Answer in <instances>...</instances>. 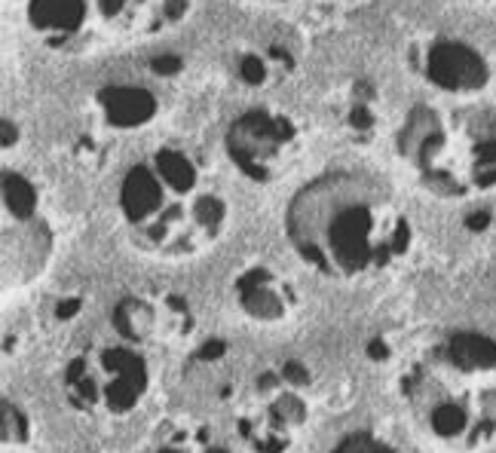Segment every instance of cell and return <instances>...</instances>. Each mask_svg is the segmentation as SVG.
Returning <instances> with one entry per match:
<instances>
[{
	"label": "cell",
	"mask_w": 496,
	"mask_h": 453,
	"mask_svg": "<svg viewBox=\"0 0 496 453\" xmlns=\"http://www.w3.org/2000/svg\"><path fill=\"white\" fill-rule=\"evenodd\" d=\"M417 429L447 453H478L496 441V340L451 331L401 380Z\"/></svg>",
	"instance_id": "obj_1"
},
{
	"label": "cell",
	"mask_w": 496,
	"mask_h": 453,
	"mask_svg": "<svg viewBox=\"0 0 496 453\" xmlns=\"http://www.w3.org/2000/svg\"><path fill=\"white\" fill-rule=\"evenodd\" d=\"M289 233L307 264L325 276L386 270L410 249V224L353 181L328 178L294 199Z\"/></svg>",
	"instance_id": "obj_2"
},
{
	"label": "cell",
	"mask_w": 496,
	"mask_h": 453,
	"mask_svg": "<svg viewBox=\"0 0 496 453\" xmlns=\"http://www.w3.org/2000/svg\"><path fill=\"white\" fill-rule=\"evenodd\" d=\"M147 362L132 343L87 349L65 371V393L77 408L107 417L135 411L147 393Z\"/></svg>",
	"instance_id": "obj_3"
},
{
	"label": "cell",
	"mask_w": 496,
	"mask_h": 453,
	"mask_svg": "<svg viewBox=\"0 0 496 453\" xmlns=\"http://www.w3.org/2000/svg\"><path fill=\"white\" fill-rule=\"evenodd\" d=\"M307 417L309 408L300 398V383H294L279 367V371H263L254 380V389L245 398L236 423L239 435L258 453H285L294 435L304 429Z\"/></svg>",
	"instance_id": "obj_4"
},
{
	"label": "cell",
	"mask_w": 496,
	"mask_h": 453,
	"mask_svg": "<svg viewBox=\"0 0 496 453\" xmlns=\"http://www.w3.org/2000/svg\"><path fill=\"white\" fill-rule=\"evenodd\" d=\"M114 331L132 347H147L190 331V313L181 297H123L114 310Z\"/></svg>",
	"instance_id": "obj_5"
},
{
	"label": "cell",
	"mask_w": 496,
	"mask_h": 453,
	"mask_svg": "<svg viewBox=\"0 0 496 453\" xmlns=\"http://www.w3.org/2000/svg\"><path fill=\"white\" fill-rule=\"evenodd\" d=\"M291 126L285 120H270L267 113H245L230 132V153L243 172L252 175L254 181L267 178V166L261 157H273L279 141H289Z\"/></svg>",
	"instance_id": "obj_6"
},
{
	"label": "cell",
	"mask_w": 496,
	"mask_h": 453,
	"mask_svg": "<svg viewBox=\"0 0 496 453\" xmlns=\"http://www.w3.org/2000/svg\"><path fill=\"white\" fill-rule=\"evenodd\" d=\"M426 74L436 86L447 92H475L487 86V65L472 46L441 41L429 50Z\"/></svg>",
	"instance_id": "obj_7"
},
{
	"label": "cell",
	"mask_w": 496,
	"mask_h": 453,
	"mask_svg": "<svg viewBox=\"0 0 496 453\" xmlns=\"http://www.w3.org/2000/svg\"><path fill=\"white\" fill-rule=\"evenodd\" d=\"M239 304L245 306V313L258 322H279L289 316L291 310V294L289 288H282L276 282L273 273L267 270H254V273H245L239 279Z\"/></svg>",
	"instance_id": "obj_8"
},
{
	"label": "cell",
	"mask_w": 496,
	"mask_h": 453,
	"mask_svg": "<svg viewBox=\"0 0 496 453\" xmlns=\"http://www.w3.org/2000/svg\"><path fill=\"white\" fill-rule=\"evenodd\" d=\"M123 212H126L129 224H135V230L142 227L147 233V227L160 218L162 209V181L160 175H153L151 168L138 166L126 175V184H123L120 194Z\"/></svg>",
	"instance_id": "obj_9"
},
{
	"label": "cell",
	"mask_w": 496,
	"mask_h": 453,
	"mask_svg": "<svg viewBox=\"0 0 496 453\" xmlns=\"http://www.w3.org/2000/svg\"><path fill=\"white\" fill-rule=\"evenodd\" d=\"M102 104L114 126H142L157 113V98L147 89L111 86L102 92Z\"/></svg>",
	"instance_id": "obj_10"
},
{
	"label": "cell",
	"mask_w": 496,
	"mask_h": 453,
	"mask_svg": "<svg viewBox=\"0 0 496 453\" xmlns=\"http://www.w3.org/2000/svg\"><path fill=\"white\" fill-rule=\"evenodd\" d=\"M31 25L34 28H56V31H77L87 15L83 0H31Z\"/></svg>",
	"instance_id": "obj_11"
},
{
	"label": "cell",
	"mask_w": 496,
	"mask_h": 453,
	"mask_svg": "<svg viewBox=\"0 0 496 453\" xmlns=\"http://www.w3.org/2000/svg\"><path fill=\"white\" fill-rule=\"evenodd\" d=\"M215 448V435L206 423L175 426V432L160 444L157 453H208Z\"/></svg>",
	"instance_id": "obj_12"
},
{
	"label": "cell",
	"mask_w": 496,
	"mask_h": 453,
	"mask_svg": "<svg viewBox=\"0 0 496 453\" xmlns=\"http://www.w3.org/2000/svg\"><path fill=\"white\" fill-rule=\"evenodd\" d=\"M157 175L175 194H188V190H193V184H197V172H193V166L188 163V157H181L178 150L157 153Z\"/></svg>",
	"instance_id": "obj_13"
},
{
	"label": "cell",
	"mask_w": 496,
	"mask_h": 453,
	"mask_svg": "<svg viewBox=\"0 0 496 453\" xmlns=\"http://www.w3.org/2000/svg\"><path fill=\"white\" fill-rule=\"evenodd\" d=\"M4 203L15 218H31L34 214V205H37V196H34V187L19 178V175L6 172L4 175Z\"/></svg>",
	"instance_id": "obj_14"
},
{
	"label": "cell",
	"mask_w": 496,
	"mask_h": 453,
	"mask_svg": "<svg viewBox=\"0 0 496 453\" xmlns=\"http://www.w3.org/2000/svg\"><path fill=\"white\" fill-rule=\"evenodd\" d=\"M335 453H395V450L390 448V444L371 439L368 432H355V435H350V439L340 441Z\"/></svg>",
	"instance_id": "obj_15"
},
{
	"label": "cell",
	"mask_w": 496,
	"mask_h": 453,
	"mask_svg": "<svg viewBox=\"0 0 496 453\" xmlns=\"http://www.w3.org/2000/svg\"><path fill=\"white\" fill-rule=\"evenodd\" d=\"M151 68L157 74H178V71H181V59H178V56H157L151 61Z\"/></svg>",
	"instance_id": "obj_16"
},
{
	"label": "cell",
	"mask_w": 496,
	"mask_h": 453,
	"mask_svg": "<svg viewBox=\"0 0 496 453\" xmlns=\"http://www.w3.org/2000/svg\"><path fill=\"white\" fill-rule=\"evenodd\" d=\"M243 77H245V83H261V80H263V65H261V59H254V56L243 59Z\"/></svg>",
	"instance_id": "obj_17"
},
{
	"label": "cell",
	"mask_w": 496,
	"mask_h": 453,
	"mask_svg": "<svg viewBox=\"0 0 496 453\" xmlns=\"http://www.w3.org/2000/svg\"><path fill=\"white\" fill-rule=\"evenodd\" d=\"M350 120H353V126H359V129H368L371 122H374V117H371V113H368V107H365V104H359V107H355Z\"/></svg>",
	"instance_id": "obj_18"
},
{
	"label": "cell",
	"mask_w": 496,
	"mask_h": 453,
	"mask_svg": "<svg viewBox=\"0 0 496 453\" xmlns=\"http://www.w3.org/2000/svg\"><path fill=\"white\" fill-rule=\"evenodd\" d=\"M466 224H469L472 230H484L487 224H491V214H487V212H478V214H472Z\"/></svg>",
	"instance_id": "obj_19"
},
{
	"label": "cell",
	"mask_w": 496,
	"mask_h": 453,
	"mask_svg": "<svg viewBox=\"0 0 496 453\" xmlns=\"http://www.w3.org/2000/svg\"><path fill=\"white\" fill-rule=\"evenodd\" d=\"M184 4H188V0H169V4H166V15H169V19H178V15L184 13Z\"/></svg>",
	"instance_id": "obj_20"
},
{
	"label": "cell",
	"mask_w": 496,
	"mask_h": 453,
	"mask_svg": "<svg viewBox=\"0 0 496 453\" xmlns=\"http://www.w3.org/2000/svg\"><path fill=\"white\" fill-rule=\"evenodd\" d=\"M123 4H126V0H102V13H105V15L120 13V10H123Z\"/></svg>",
	"instance_id": "obj_21"
},
{
	"label": "cell",
	"mask_w": 496,
	"mask_h": 453,
	"mask_svg": "<svg viewBox=\"0 0 496 453\" xmlns=\"http://www.w3.org/2000/svg\"><path fill=\"white\" fill-rule=\"evenodd\" d=\"M13 138H15L13 122H6V120H4V148H10V144H13Z\"/></svg>",
	"instance_id": "obj_22"
}]
</instances>
